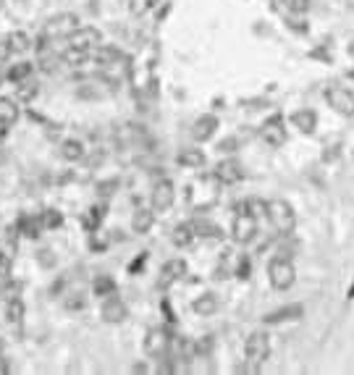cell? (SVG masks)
<instances>
[{"label":"cell","instance_id":"6da1fadb","mask_svg":"<svg viewBox=\"0 0 354 375\" xmlns=\"http://www.w3.org/2000/svg\"><path fill=\"white\" fill-rule=\"evenodd\" d=\"M265 218L270 220L273 231L281 236H292L297 228V213L286 200H270L265 208Z\"/></svg>","mask_w":354,"mask_h":375},{"label":"cell","instance_id":"7a4b0ae2","mask_svg":"<svg viewBox=\"0 0 354 375\" xmlns=\"http://www.w3.org/2000/svg\"><path fill=\"white\" fill-rule=\"evenodd\" d=\"M268 281L276 291H289L297 284V268L289 254H276L268 262Z\"/></svg>","mask_w":354,"mask_h":375},{"label":"cell","instance_id":"3957f363","mask_svg":"<svg viewBox=\"0 0 354 375\" xmlns=\"http://www.w3.org/2000/svg\"><path fill=\"white\" fill-rule=\"evenodd\" d=\"M255 236H258V216L247 208H239L231 223V239L236 245H250Z\"/></svg>","mask_w":354,"mask_h":375},{"label":"cell","instance_id":"277c9868","mask_svg":"<svg viewBox=\"0 0 354 375\" xmlns=\"http://www.w3.org/2000/svg\"><path fill=\"white\" fill-rule=\"evenodd\" d=\"M244 357H247V362L255 367H260L265 359L270 357V341L268 336L262 331H255L250 333V339L244 341Z\"/></svg>","mask_w":354,"mask_h":375},{"label":"cell","instance_id":"5b68a950","mask_svg":"<svg viewBox=\"0 0 354 375\" xmlns=\"http://www.w3.org/2000/svg\"><path fill=\"white\" fill-rule=\"evenodd\" d=\"M145 354L153 359H160L168 354V349H171V333H168V328H150V331L145 333Z\"/></svg>","mask_w":354,"mask_h":375},{"label":"cell","instance_id":"8992f818","mask_svg":"<svg viewBox=\"0 0 354 375\" xmlns=\"http://www.w3.org/2000/svg\"><path fill=\"white\" fill-rule=\"evenodd\" d=\"M79 16L77 13H71V11H66V13H58V16L48 18V24H45V37H50V40H58V37H69L71 32H77L79 29Z\"/></svg>","mask_w":354,"mask_h":375},{"label":"cell","instance_id":"52a82bcc","mask_svg":"<svg viewBox=\"0 0 354 375\" xmlns=\"http://www.w3.org/2000/svg\"><path fill=\"white\" fill-rule=\"evenodd\" d=\"M260 140L265 142L268 147H284L289 134H286L284 116H270L268 121L260 126Z\"/></svg>","mask_w":354,"mask_h":375},{"label":"cell","instance_id":"ba28073f","mask_svg":"<svg viewBox=\"0 0 354 375\" xmlns=\"http://www.w3.org/2000/svg\"><path fill=\"white\" fill-rule=\"evenodd\" d=\"M326 103L328 108H333L338 116L352 118L354 116V92L346 87H328L326 89Z\"/></svg>","mask_w":354,"mask_h":375},{"label":"cell","instance_id":"9c48e42d","mask_svg":"<svg viewBox=\"0 0 354 375\" xmlns=\"http://www.w3.org/2000/svg\"><path fill=\"white\" fill-rule=\"evenodd\" d=\"M66 40H69V45H74V47L92 50V47H100V45H103V32L95 29V26H79L77 32H71Z\"/></svg>","mask_w":354,"mask_h":375},{"label":"cell","instance_id":"30bf717a","mask_svg":"<svg viewBox=\"0 0 354 375\" xmlns=\"http://www.w3.org/2000/svg\"><path fill=\"white\" fill-rule=\"evenodd\" d=\"M173 200H176V186H173L171 179H160L153 186V208L157 213H165V210L173 208Z\"/></svg>","mask_w":354,"mask_h":375},{"label":"cell","instance_id":"8fae6325","mask_svg":"<svg viewBox=\"0 0 354 375\" xmlns=\"http://www.w3.org/2000/svg\"><path fill=\"white\" fill-rule=\"evenodd\" d=\"M100 318H103L105 323H123V320L129 318V307L123 305V299L111 294V297H105L103 305H100Z\"/></svg>","mask_w":354,"mask_h":375},{"label":"cell","instance_id":"7c38bea8","mask_svg":"<svg viewBox=\"0 0 354 375\" xmlns=\"http://www.w3.org/2000/svg\"><path fill=\"white\" fill-rule=\"evenodd\" d=\"M213 176H216V181L231 186V184H239L244 179V168H242L239 160L228 157V160H221V163H218L216 171H213Z\"/></svg>","mask_w":354,"mask_h":375},{"label":"cell","instance_id":"4fadbf2b","mask_svg":"<svg viewBox=\"0 0 354 375\" xmlns=\"http://www.w3.org/2000/svg\"><path fill=\"white\" fill-rule=\"evenodd\" d=\"M218 126H221V121H218V116L213 113H205L199 116L197 121L192 123V140L194 142H208L216 137Z\"/></svg>","mask_w":354,"mask_h":375},{"label":"cell","instance_id":"5bb4252c","mask_svg":"<svg viewBox=\"0 0 354 375\" xmlns=\"http://www.w3.org/2000/svg\"><path fill=\"white\" fill-rule=\"evenodd\" d=\"M187 276V262L182 257H173L160 268V286H171L176 281H182Z\"/></svg>","mask_w":354,"mask_h":375},{"label":"cell","instance_id":"9a60e30c","mask_svg":"<svg viewBox=\"0 0 354 375\" xmlns=\"http://www.w3.org/2000/svg\"><path fill=\"white\" fill-rule=\"evenodd\" d=\"M302 315H304L302 305H286V307H281V310H276V313H268L262 320L268 325H276V323H289V320H299Z\"/></svg>","mask_w":354,"mask_h":375},{"label":"cell","instance_id":"2e32d148","mask_svg":"<svg viewBox=\"0 0 354 375\" xmlns=\"http://www.w3.org/2000/svg\"><path fill=\"white\" fill-rule=\"evenodd\" d=\"M155 226V208H137L131 216V228L134 234H150V228Z\"/></svg>","mask_w":354,"mask_h":375},{"label":"cell","instance_id":"e0dca14e","mask_svg":"<svg viewBox=\"0 0 354 375\" xmlns=\"http://www.w3.org/2000/svg\"><path fill=\"white\" fill-rule=\"evenodd\" d=\"M292 123H294V129H299L302 134H312V131L318 129V113H315V111H310V108L294 111Z\"/></svg>","mask_w":354,"mask_h":375},{"label":"cell","instance_id":"ac0fdd59","mask_svg":"<svg viewBox=\"0 0 354 375\" xmlns=\"http://www.w3.org/2000/svg\"><path fill=\"white\" fill-rule=\"evenodd\" d=\"M194 239H197V231H194V223H179V226L173 228L171 234V242L179 250H187V247L194 245Z\"/></svg>","mask_w":354,"mask_h":375},{"label":"cell","instance_id":"d6986e66","mask_svg":"<svg viewBox=\"0 0 354 375\" xmlns=\"http://www.w3.org/2000/svg\"><path fill=\"white\" fill-rule=\"evenodd\" d=\"M103 220H105V205H92V208L82 216V228L89 231V234H95L97 228L103 226Z\"/></svg>","mask_w":354,"mask_h":375},{"label":"cell","instance_id":"ffe728a7","mask_svg":"<svg viewBox=\"0 0 354 375\" xmlns=\"http://www.w3.org/2000/svg\"><path fill=\"white\" fill-rule=\"evenodd\" d=\"M43 228L45 226H43V220H40V216H21V218L16 220V231L18 234H24L26 239H37Z\"/></svg>","mask_w":354,"mask_h":375},{"label":"cell","instance_id":"44dd1931","mask_svg":"<svg viewBox=\"0 0 354 375\" xmlns=\"http://www.w3.org/2000/svg\"><path fill=\"white\" fill-rule=\"evenodd\" d=\"M218 307H221V302H218L216 294H199V297L192 302V310H194L197 315H202V318H210V315H216Z\"/></svg>","mask_w":354,"mask_h":375},{"label":"cell","instance_id":"7402d4cb","mask_svg":"<svg viewBox=\"0 0 354 375\" xmlns=\"http://www.w3.org/2000/svg\"><path fill=\"white\" fill-rule=\"evenodd\" d=\"M84 145H82V140H63L61 142V157L63 160H69V163H77V160H82L84 157Z\"/></svg>","mask_w":354,"mask_h":375},{"label":"cell","instance_id":"603a6c76","mask_svg":"<svg viewBox=\"0 0 354 375\" xmlns=\"http://www.w3.org/2000/svg\"><path fill=\"white\" fill-rule=\"evenodd\" d=\"M24 315H26V305L21 302V297L6 299V320H9V323H21Z\"/></svg>","mask_w":354,"mask_h":375},{"label":"cell","instance_id":"cb8c5ba5","mask_svg":"<svg viewBox=\"0 0 354 375\" xmlns=\"http://www.w3.org/2000/svg\"><path fill=\"white\" fill-rule=\"evenodd\" d=\"M179 166L202 168V166H205V152H202V150H194V147L182 150V152H179Z\"/></svg>","mask_w":354,"mask_h":375},{"label":"cell","instance_id":"d4e9b609","mask_svg":"<svg viewBox=\"0 0 354 375\" xmlns=\"http://www.w3.org/2000/svg\"><path fill=\"white\" fill-rule=\"evenodd\" d=\"M92 291H95V297L105 299V297H111V294L118 291V284H116L111 276H97L95 284H92Z\"/></svg>","mask_w":354,"mask_h":375},{"label":"cell","instance_id":"484cf974","mask_svg":"<svg viewBox=\"0 0 354 375\" xmlns=\"http://www.w3.org/2000/svg\"><path fill=\"white\" fill-rule=\"evenodd\" d=\"M87 58H89V50L74 47V45H69V47L61 52V61L66 63V66H82V63H87Z\"/></svg>","mask_w":354,"mask_h":375},{"label":"cell","instance_id":"4316f807","mask_svg":"<svg viewBox=\"0 0 354 375\" xmlns=\"http://www.w3.org/2000/svg\"><path fill=\"white\" fill-rule=\"evenodd\" d=\"M32 71H35L32 63L21 61V63H16V66H11L9 69V79L13 82V84H21V82H26V79L32 77Z\"/></svg>","mask_w":354,"mask_h":375},{"label":"cell","instance_id":"83f0119b","mask_svg":"<svg viewBox=\"0 0 354 375\" xmlns=\"http://www.w3.org/2000/svg\"><path fill=\"white\" fill-rule=\"evenodd\" d=\"M0 118L9 121L11 126L18 121V105L11 97H0Z\"/></svg>","mask_w":354,"mask_h":375},{"label":"cell","instance_id":"f1b7e54d","mask_svg":"<svg viewBox=\"0 0 354 375\" xmlns=\"http://www.w3.org/2000/svg\"><path fill=\"white\" fill-rule=\"evenodd\" d=\"M192 223H194L197 236H202V239H221L223 236V231L216 223H210V220H192Z\"/></svg>","mask_w":354,"mask_h":375},{"label":"cell","instance_id":"f546056e","mask_svg":"<svg viewBox=\"0 0 354 375\" xmlns=\"http://www.w3.org/2000/svg\"><path fill=\"white\" fill-rule=\"evenodd\" d=\"M6 43H9L11 52H26L29 50V35L26 32H11L9 37H6Z\"/></svg>","mask_w":354,"mask_h":375},{"label":"cell","instance_id":"4dcf8cb0","mask_svg":"<svg viewBox=\"0 0 354 375\" xmlns=\"http://www.w3.org/2000/svg\"><path fill=\"white\" fill-rule=\"evenodd\" d=\"M40 220H43L45 228H58L63 226V216L58 213V210H45V213H40Z\"/></svg>","mask_w":354,"mask_h":375},{"label":"cell","instance_id":"1f68e13d","mask_svg":"<svg viewBox=\"0 0 354 375\" xmlns=\"http://www.w3.org/2000/svg\"><path fill=\"white\" fill-rule=\"evenodd\" d=\"M155 3L157 0H129V11L134 16H145V13L155 9Z\"/></svg>","mask_w":354,"mask_h":375},{"label":"cell","instance_id":"d6a6232c","mask_svg":"<svg viewBox=\"0 0 354 375\" xmlns=\"http://www.w3.org/2000/svg\"><path fill=\"white\" fill-rule=\"evenodd\" d=\"M250 273H252V262H250V257H247V254H242V257H239V262H236V271H233V276H236V279H242V281H247V279H250Z\"/></svg>","mask_w":354,"mask_h":375},{"label":"cell","instance_id":"836d02e7","mask_svg":"<svg viewBox=\"0 0 354 375\" xmlns=\"http://www.w3.org/2000/svg\"><path fill=\"white\" fill-rule=\"evenodd\" d=\"M16 87H18V97H21V100H32V97L40 92V87H37V84H32L29 79H26V82H21V84H16Z\"/></svg>","mask_w":354,"mask_h":375},{"label":"cell","instance_id":"e575fe53","mask_svg":"<svg viewBox=\"0 0 354 375\" xmlns=\"http://www.w3.org/2000/svg\"><path fill=\"white\" fill-rule=\"evenodd\" d=\"M116 58H118V50H113V47H103V45H100V50H97V61L103 63V66H111Z\"/></svg>","mask_w":354,"mask_h":375},{"label":"cell","instance_id":"d590c367","mask_svg":"<svg viewBox=\"0 0 354 375\" xmlns=\"http://www.w3.org/2000/svg\"><path fill=\"white\" fill-rule=\"evenodd\" d=\"M11 268H13V260H11V254L9 252H0V281L9 279Z\"/></svg>","mask_w":354,"mask_h":375},{"label":"cell","instance_id":"8d00e7d4","mask_svg":"<svg viewBox=\"0 0 354 375\" xmlns=\"http://www.w3.org/2000/svg\"><path fill=\"white\" fill-rule=\"evenodd\" d=\"M286 9L292 13H307L310 11V0H286Z\"/></svg>","mask_w":354,"mask_h":375},{"label":"cell","instance_id":"74e56055","mask_svg":"<svg viewBox=\"0 0 354 375\" xmlns=\"http://www.w3.org/2000/svg\"><path fill=\"white\" fill-rule=\"evenodd\" d=\"M84 297L82 294H71L69 299H66V310H84Z\"/></svg>","mask_w":354,"mask_h":375},{"label":"cell","instance_id":"f35d334b","mask_svg":"<svg viewBox=\"0 0 354 375\" xmlns=\"http://www.w3.org/2000/svg\"><path fill=\"white\" fill-rule=\"evenodd\" d=\"M194 349H197V354H208V352L213 349V339L205 336L202 341H197V347H194Z\"/></svg>","mask_w":354,"mask_h":375},{"label":"cell","instance_id":"ab89813d","mask_svg":"<svg viewBox=\"0 0 354 375\" xmlns=\"http://www.w3.org/2000/svg\"><path fill=\"white\" fill-rule=\"evenodd\" d=\"M145 265H147V252H139L137 260H134V262L129 265V271H131V273H137L139 268H145Z\"/></svg>","mask_w":354,"mask_h":375},{"label":"cell","instance_id":"60d3db41","mask_svg":"<svg viewBox=\"0 0 354 375\" xmlns=\"http://www.w3.org/2000/svg\"><path fill=\"white\" fill-rule=\"evenodd\" d=\"M9 55H11L9 43H6V40H0V66H3V63L9 61Z\"/></svg>","mask_w":354,"mask_h":375},{"label":"cell","instance_id":"b9f144b4","mask_svg":"<svg viewBox=\"0 0 354 375\" xmlns=\"http://www.w3.org/2000/svg\"><path fill=\"white\" fill-rule=\"evenodd\" d=\"M9 129H11V123L0 118V142H3V140H6V137H9Z\"/></svg>","mask_w":354,"mask_h":375},{"label":"cell","instance_id":"7bdbcfd3","mask_svg":"<svg viewBox=\"0 0 354 375\" xmlns=\"http://www.w3.org/2000/svg\"><path fill=\"white\" fill-rule=\"evenodd\" d=\"M233 147H236V142H233V140H226V142H221V150H223V152H231Z\"/></svg>","mask_w":354,"mask_h":375},{"label":"cell","instance_id":"ee69618b","mask_svg":"<svg viewBox=\"0 0 354 375\" xmlns=\"http://www.w3.org/2000/svg\"><path fill=\"white\" fill-rule=\"evenodd\" d=\"M134 373H147V365H134Z\"/></svg>","mask_w":354,"mask_h":375},{"label":"cell","instance_id":"f6af8a7d","mask_svg":"<svg viewBox=\"0 0 354 375\" xmlns=\"http://www.w3.org/2000/svg\"><path fill=\"white\" fill-rule=\"evenodd\" d=\"M3 354H6V341L0 339V357H3Z\"/></svg>","mask_w":354,"mask_h":375}]
</instances>
